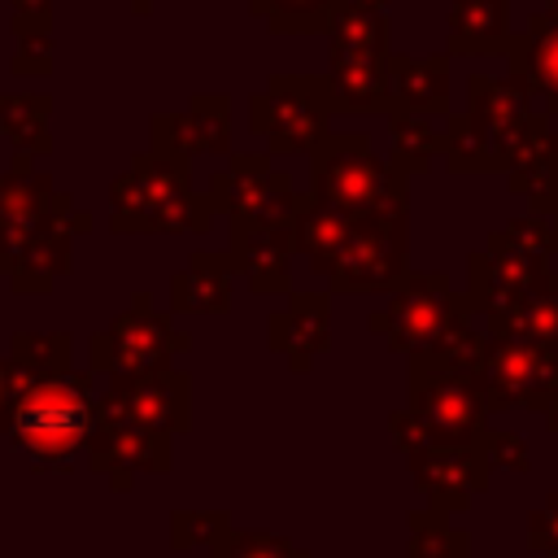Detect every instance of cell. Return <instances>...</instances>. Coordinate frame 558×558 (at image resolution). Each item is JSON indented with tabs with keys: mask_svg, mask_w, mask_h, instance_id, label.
Here are the masks:
<instances>
[{
	"mask_svg": "<svg viewBox=\"0 0 558 558\" xmlns=\"http://www.w3.org/2000/svg\"><path fill=\"white\" fill-rule=\"evenodd\" d=\"M231 257L192 253V262L170 279V305L183 314H222L231 305Z\"/></svg>",
	"mask_w": 558,
	"mask_h": 558,
	"instance_id": "d4e9b609",
	"label": "cell"
},
{
	"mask_svg": "<svg viewBox=\"0 0 558 558\" xmlns=\"http://www.w3.org/2000/svg\"><path fill=\"white\" fill-rule=\"evenodd\" d=\"M549 227H554V253H558V214L549 218Z\"/></svg>",
	"mask_w": 558,
	"mask_h": 558,
	"instance_id": "74e56055",
	"label": "cell"
},
{
	"mask_svg": "<svg viewBox=\"0 0 558 558\" xmlns=\"http://www.w3.org/2000/svg\"><path fill=\"white\" fill-rule=\"evenodd\" d=\"M410 174L384 161L366 131L327 135L310 153V196L340 209L349 222H379L405 218L410 205Z\"/></svg>",
	"mask_w": 558,
	"mask_h": 558,
	"instance_id": "6da1fadb",
	"label": "cell"
},
{
	"mask_svg": "<svg viewBox=\"0 0 558 558\" xmlns=\"http://www.w3.org/2000/svg\"><path fill=\"white\" fill-rule=\"evenodd\" d=\"M209 218L214 205L192 192L187 157H135L131 174L113 183L118 231H205Z\"/></svg>",
	"mask_w": 558,
	"mask_h": 558,
	"instance_id": "277c9868",
	"label": "cell"
},
{
	"mask_svg": "<svg viewBox=\"0 0 558 558\" xmlns=\"http://www.w3.org/2000/svg\"><path fill=\"white\" fill-rule=\"evenodd\" d=\"M523 545L541 558H558V493L545 497V506H536L523 523Z\"/></svg>",
	"mask_w": 558,
	"mask_h": 558,
	"instance_id": "836d02e7",
	"label": "cell"
},
{
	"mask_svg": "<svg viewBox=\"0 0 558 558\" xmlns=\"http://www.w3.org/2000/svg\"><path fill=\"white\" fill-rule=\"evenodd\" d=\"M231 532V514L227 510H179L170 514V545L174 549H192V545H218Z\"/></svg>",
	"mask_w": 558,
	"mask_h": 558,
	"instance_id": "4dcf8cb0",
	"label": "cell"
},
{
	"mask_svg": "<svg viewBox=\"0 0 558 558\" xmlns=\"http://www.w3.org/2000/svg\"><path fill=\"white\" fill-rule=\"evenodd\" d=\"M501 231H506L514 244L554 257V227H549V218H541V214H523V218H510Z\"/></svg>",
	"mask_w": 558,
	"mask_h": 558,
	"instance_id": "e575fe53",
	"label": "cell"
},
{
	"mask_svg": "<svg viewBox=\"0 0 558 558\" xmlns=\"http://www.w3.org/2000/svg\"><path fill=\"white\" fill-rule=\"evenodd\" d=\"M214 558H310V554L275 532H227L214 545Z\"/></svg>",
	"mask_w": 558,
	"mask_h": 558,
	"instance_id": "1f68e13d",
	"label": "cell"
},
{
	"mask_svg": "<svg viewBox=\"0 0 558 558\" xmlns=\"http://www.w3.org/2000/svg\"><path fill=\"white\" fill-rule=\"evenodd\" d=\"M514 35L510 0H453L449 9V57L501 52Z\"/></svg>",
	"mask_w": 558,
	"mask_h": 558,
	"instance_id": "7402d4cb",
	"label": "cell"
},
{
	"mask_svg": "<svg viewBox=\"0 0 558 558\" xmlns=\"http://www.w3.org/2000/svg\"><path fill=\"white\" fill-rule=\"evenodd\" d=\"M488 336H501V340H523V344H549L558 349V266H549L541 275V283L514 301L506 314H493L484 318Z\"/></svg>",
	"mask_w": 558,
	"mask_h": 558,
	"instance_id": "603a6c76",
	"label": "cell"
},
{
	"mask_svg": "<svg viewBox=\"0 0 558 558\" xmlns=\"http://www.w3.org/2000/svg\"><path fill=\"white\" fill-rule=\"evenodd\" d=\"M331 52L336 57H392V31H388V9L362 4V0H340L331 17Z\"/></svg>",
	"mask_w": 558,
	"mask_h": 558,
	"instance_id": "83f0119b",
	"label": "cell"
},
{
	"mask_svg": "<svg viewBox=\"0 0 558 558\" xmlns=\"http://www.w3.org/2000/svg\"><path fill=\"white\" fill-rule=\"evenodd\" d=\"M105 423H126L140 432L174 436L187 432L192 423V379L183 371H140V375H118L100 414Z\"/></svg>",
	"mask_w": 558,
	"mask_h": 558,
	"instance_id": "30bf717a",
	"label": "cell"
},
{
	"mask_svg": "<svg viewBox=\"0 0 558 558\" xmlns=\"http://www.w3.org/2000/svg\"><path fill=\"white\" fill-rule=\"evenodd\" d=\"M480 449H484L493 471H519V475L532 471V453H527V440L519 432H484Z\"/></svg>",
	"mask_w": 558,
	"mask_h": 558,
	"instance_id": "d6a6232c",
	"label": "cell"
},
{
	"mask_svg": "<svg viewBox=\"0 0 558 558\" xmlns=\"http://www.w3.org/2000/svg\"><path fill=\"white\" fill-rule=\"evenodd\" d=\"M209 205L231 222H292L301 192H292V174L279 170L270 153H235L231 166L209 179Z\"/></svg>",
	"mask_w": 558,
	"mask_h": 558,
	"instance_id": "9c48e42d",
	"label": "cell"
},
{
	"mask_svg": "<svg viewBox=\"0 0 558 558\" xmlns=\"http://www.w3.org/2000/svg\"><path fill=\"white\" fill-rule=\"evenodd\" d=\"M554 118H558V113H554Z\"/></svg>",
	"mask_w": 558,
	"mask_h": 558,
	"instance_id": "60d3db41",
	"label": "cell"
},
{
	"mask_svg": "<svg viewBox=\"0 0 558 558\" xmlns=\"http://www.w3.org/2000/svg\"><path fill=\"white\" fill-rule=\"evenodd\" d=\"M471 301L453 292L449 275L440 270H410L388 301L371 314V331L384 336L392 353L405 357H449L458 353L475 327H471Z\"/></svg>",
	"mask_w": 558,
	"mask_h": 558,
	"instance_id": "3957f363",
	"label": "cell"
},
{
	"mask_svg": "<svg viewBox=\"0 0 558 558\" xmlns=\"http://www.w3.org/2000/svg\"><path fill=\"white\" fill-rule=\"evenodd\" d=\"M405 462H410V480L427 493V506L445 514L471 510V497L488 488V475H493L480 445H427Z\"/></svg>",
	"mask_w": 558,
	"mask_h": 558,
	"instance_id": "5bb4252c",
	"label": "cell"
},
{
	"mask_svg": "<svg viewBox=\"0 0 558 558\" xmlns=\"http://www.w3.org/2000/svg\"><path fill=\"white\" fill-rule=\"evenodd\" d=\"M506 65L514 83L545 96V113H558V0H545V9L510 35Z\"/></svg>",
	"mask_w": 558,
	"mask_h": 558,
	"instance_id": "9a60e30c",
	"label": "cell"
},
{
	"mask_svg": "<svg viewBox=\"0 0 558 558\" xmlns=\"http://www.w3.org/2000/svg\"><path fill=\"white\" fill-rule=\"evenodd\" d=\"M545 427L558 436V397H554V401H549V410H545Z\"/></svg>",
	"mask_w": 558,
	"mask_h": 558,
	"instance_id": "8d00e7d4",
	"label": "cell"
},
{
	"mask_svg": "<svg viewBox=\"0 0 558 558\" xmlns=\"http://www.w3.org/2000/svg\"><path fill=\"white\" fill-rule=\"evenodd\" d=\"M153 140L161 157H192V153H227L231 148V96H196L187 113H161L153 122Z\"/></svg>",
	"mask_w": 558,
	"mask_h": 558,
	"instance_id": "d6986e66",
	"label": "cell"
},
{
	"mask_svg": "<svg viewBox=\"0 0 558 558\" xmlns=\"http://www.w3.org/2000/svg\"><path fill=\"white\" fill-rule=\"evenodd\" d=\"M388 61L392 57H336L327 61V83L336 96V109L344 113H388Z\"/></svg>",
	"mask_w": 558,
	"mask_h": 558,
	"instance_id": "cb8c5ba5",
	"label": "cell"
},
{
	"mask_svg": "<svg viewBox=\"0 0 558 558\" xmlns=\"http://www.w3.org/2000/svg\"><path fill=\"white\" fill-rule=\"evenodd\" d=\"M388 432H392V440H397V449L410 458V453H418V449H427V432L418 427V418L410 414V410H392L388 414Z\"/></svg>",
	"mask_w": 558,
	"mask_h": 558,
	"instance_id": "d590c367",
	"label": "cell"
},
{
	"mask_svg": "<svg viewBox=\"0 0 558 558\" xmlns=\"http://www.w3.org/2000/svg\"><path fill=\"white\" fill-rule=\"evenodd\" d=\"M362 4H379V9H388V4H392V0H362Z\"/></svg>",
	"mask_w": 558,
	"mask_h": 558,
	"instance_id": "f35d334b",
	"label": "cell"
},
{
	"mask_svg": "<svg viewBox=\"0 0 558 558\" xmlns=\"http://www.w3.org/2000/svg\"><path fill=\"white\" fill-rule=\"evenodd\" d=\"M410 523V549L405 558H471V536L449 523L445 510L418 506L405 514Z\"/></svg>",
	"mask_w": 558,
	"mask_h": 558,
	"instance_id": "f1b7e54d",
	"label": "cell"
},
{
	"mask_svg": "<svg viewBox=\"0 0 558 558\" xmlns=\"http://www.w3.org/2000/svg\"><path fill=\"white\" fill-rule=\"evenodd\" d=\"M13 445L39 453V458H70L83 449L96 432V410L87 401V379L83 375H57L31 384L13 401Z\"/></svg>",
	"mask_w": 558,
	"mask_h": 558,
	"instance_id": "8992f818",
	"label": "cell"
},
{
	"mask_svg": "<svg viewBox=\"0 0 558 558\" xmlns=\"http://www.w3.org/2000/svg\"><path fill=\"white\" fill-rule=\"evenodd\" d=\"M418 427L427 432V445H480L484 427V401L466 371L445 366L436 357H410V405Z\"/></svg>",
	"mask_w": 558,
	"mask_h": 558,
	"instance_id": "ba28073f",
	"label": "cell"
},
{
	"mask_svg": "<svg viewBox=\"0 0 558 558\" xmlns=\"http://www.w3.org/2000/svg\"><path fill=\"white\" fill-rule=\"evenodd\" d=\"M92 458L100 471L113 475V484L122 488L131 471H166L170 466V436L157 432H140L126 423H105L96 418L92 432Z\"/></svg>",
	"mask_w": 558,
	"mask_h": 558,
	"instance_id": "ffe728a7",
	"label": "cell"
},
{
	"mask_svg": "<svg viewBox=\"0 0 558 558\" xmlns=\"http://www.w3.org/2000/svg\"><path fill=\"white\" fill-rule=\"evenodd\" d=\"M405 218H379V222H353V235L344 253L331 266V292H392L405 275Z\"/></svg>",
	"mask_w": 558,
	"mask_h": 558,
	"instance_id": "7c38bea8",
	"label": "cell"
},
{
	"mask_svg": "<svg viewBox=\"0 0 558 558\" xmlns=\"http://www.w3.org/2000/svg\"><path fill=\"white\" fill-rule=\"evenodd\" d=\"M131 4H135V9H148V0H131Z\"/></svg>",
	"mask_w": 558,
	"mask_h": 558,
	"instance_id": "ab89813d",
	"label": "cell"
},
{
	"mask_svg": "<svg viewBox=\"0 0 558 558\" xmlns=\"http://www.w3.org/2000/svg\"><path fill=\"white\" fill-rule=\"evenodd\" d=\"M532 126V92L510 74H471L466 78V109L449 113L445 135V166L458 174H488L510 170L514 153Z\"/></svg>",
	"mask_w": 558,
	"mask_h": 558,
	"instance_id": "7a4b0ae2",
	"label": "cell"
},
{
	"mask_svg": "<svg viewBox=\"0 0 558 558\" xmlns=\"http://www.w3.org/2000/svg\"><path fill=\"white\" fill-rule=\"evenodd\" d=\"M192 340L183 331H174L170 318L153 314L148 296H135L131 314H122L109 331L96 336L92 344V357L100 371H126V375H140V371H166V357L183 353Z\"/></svg>",
	"mask_w": 558,
	"mask_h": 558,
	"instance_id": "4fadbf2b",
	"label": "cell"
},
{
	"mask_svg": "<svg viewBox=\"0 0 558 558\" xmlns=\"http://www.w3.org/2000/svg\"><path fill=\"white\" fill-rule=\"evenodd\" d=\"M506 179H510V192L527 201V214H541V218L558 214V118L554 113H532V126Z\"/></svg>",
	"mask_w": 558,
	"mask_h": 558,
	"instance_id": "e0dca14e",
	"label": "cell"
},
{
	"mask_svg": "<svg viewBox=\"0 0 558 558\" xmlns=\"http://www.w3.org/2000/svg\"><path fill=\"white\" fill-rule=\"evenodd\" d=\"M388 144H392V166L401 174H423L432 166L436 153H445V135H449V118H432V113H414V109H388Z\"/></svg>",
	"mask_w": 558,
	"mask_h": 558,
	"instance_id": "4316f807",
	"label": "cell"
},
{
	"mask_svg": "<svg viewBox=\"0 0 558 558\" xmlns=\"http://www.w3.org/2000/svg\"><path fill=\"white\" fill-rule=\"evenodd\" d=\"M549 270V257L545 253H532L523 244H514L506 231H493L484 248H475L466 257V301L475 314L493 318V314H506L514 301H523L541 275Z\"/></svg>",
	"mask_w": 558,
	"mask_h": 558,
	"instance_id": "8fae6325",
	"label": "cell"
},
{
	"mask_svg": "<svg viewBox=\"0 0 558 558\" xmlns=\"http://www.w3.org/2000/svg\"><path fill=\"white\" fill-rule=\"evenodd\" d=\"M471 384L484 401V414L519 410V405L545 414L549 401L558 397V349L501 340L484 331V349L471 371Z\"/></svg>",
	"mask_w": 558,
	"mask_h": 558,
	"instance_id": "52a82bcc",
	"label": "cell"
},
{
	"mask_svg": "<svg viewBox=\"0 0 558 558\" xmlns=\"http://www.w3.org/2000/svg\"><path fill=\"white\" fill-rule=\"evenodd\" d=\"M388 92L397 109L449 118V52L440 57H397L388 61Z\"/></svg>",
	"mask_w": 558,
	"mask_h": 558,
	"instance_id": "44dd1931",
	"label": "cell"
},
{
	"mask_svg": "<svg viewBox=\"0 0 558 558\" xmlns=\"http://www.w3.org/2000/svg\"><path fill=\"white\" fill-rule=\"evenodd\" d=\"M270 349L292 366L310 371L318 353L331 349V296L327 292H288V305L270 314Z\"/></svg>",
	"mask_w": 558,
	"mask_h": 558,
	"instance_id": "ac0fdd59",
	"label": "cell"
},
{
	"mask_svg": "<svg viewBox=\"0 0 558 558\" xmlns=\"http://www.w3.org/2000/svg\"><path fill=\"white\" fill-rule=\"evenodd\" d=\"M331 113L327 74H275L248 96V131L266 135L270 157H310L331 135Z\"/></svg>",
	"mask_w": 558,
	"mask_h": 558,
	"instance_id": "5b68a950",
	"label": "cell"
},
{
	"mask_svg": "<svg viewBox=\"0 0 558 558\" xmlns=\"http://www.w3.org/2000/svg\"><path fill=\"white\" fill-rule=\"evenodd\" d=\"M340 0H248V9L257 17H266V26L275 35H314V31H331Z\"/></svg>",
	"mask_w": 558,
	"mask_h": 558,
	"instance_id": "f546056e",
	"label": "cell"
},
{
	"mask_svg": "<svg viewBox=\"0 0 558 558\" xmlns=\"http://www.w3.org/2000/svg\"><path fill=\"white\" fill-rule=\"evenodd\" d=\"M292 235H296V253L310 262V270L314 275H331L336 257L344 253V244L353 235V222L340 209H331V205H323L314 196H301V209L292 218Z\"/></svg>",
	"mask_w": 558,
	"mask_h": 558,
	"instance_id": "484cf974",
	"label": "cell"
},
{
	"mask_svg": "<svg viewBox=\"0 0 558 558\" xmlns=\"http://www.w3.org/2000/svg\"><path fill=\"white\" fill-rule=\"evenodd\" d=\"M296 253L292 222H231V266L248 275L253 292H292L288 262Z\"/></svg>",
	"mask_w": 558,
	"mask_h": 558,
	"instance_id": "2e32d148",
	"label": "cell"
}]
</instances>
